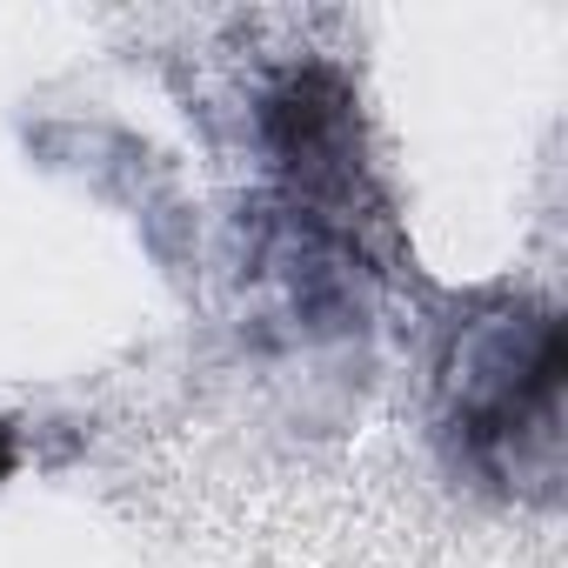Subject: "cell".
Returning a JSON list of instances; mask_svg holds the SVG:
<instances>
[{"label": "cell", "mask_w": 568, "mask_h": 568, "mask_svg": "<svg viewBox=\"0 0 568 568\" xmlns=\"http://www.w3.org/2000/svg\"><path fill=\"white\" fill-rule=\"evenodd\" d=\"M455 408L468 442L541 435L555 448V388H561V328L548 315H488L455 348Z\"/></svg>", "instance_id": "6da1fadb"}]
</instances>
